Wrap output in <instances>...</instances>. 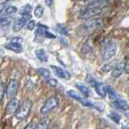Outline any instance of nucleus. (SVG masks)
<instances>
[{
	"instance_id": "obj_1",
	"label": "nucleus",
	"mask_w": 129,
	"mask_h": 129,
	"mask_svg": "<svg viewBox=\"0 0 129 129\" xmlns=\"http://www.w3.org/2000/svg\"><path fill=\"white\" fill-rule=\"evenodd\" d=\"M104 19L102 18H95V19H91L87 21H85L82 25H80L78 31L81 33L82 35H85L87 33H90L94 30H96L98 28L102 27L104 25Z\"/></svg>"
},
{
	"instance_id": "obj_37",
	"label": "nucleus",
	"mask_w": 129,
	"mask_h": 129,
	"mask_svg": "<svg viewBox=\"0 0 129 129\" xmlns=\"http://www.w3.org/2000/svg\"><path fill=\"white\" fill-rule=\"evenodd\" d=\"M122 129H129L128 126H122Z\"/></svg>"
},
{
	"instance_id": "obj_18",
	"label": "nucleus",
	"mask_w": 129,
	"mask_h": 129,
	"mask_svg": "<svg viewBox=\"0 0 129 129\" xmlns=\"http://www.w3.org/2000/svg\"><path fill=\"white\" fill-rule=\"evenodd\" d=\"M50 118L49 117H44L42 118L37 124H36V129H48L50 125Z\"/></svg>"
},
{
	"instance_id": "obj_5",
	"label": "nucleus",
	"mask_w": 129,
	"mask_h": 129,
	"mask_svg": "<svg viewBox=\"0 0 129 129\" xmlns=\"http://www.w3.org/2000/svg\"><path fill=\"white\" fill-rule=\"evenodd\" d=\"M58 103H59L58 97H56V96L50 97V98L45 102V104L42 106V108H41V110H40V113H41L42 115H48V114L51 113L54 108L57 107Z\"/></svg>"
},
{
	"instance_id": "obj_26",
	"label": "nucleus",
	"mask_w": 129,
	"mask_h": 129,
	"mask_svg": "<svg viewBox=\"0 0 129 129\" xmlns=\"http://www.w3.org/2000/svg\"><path fill=\"white\" fill-rule=\"evenodd\" d=\"M116 63L115 62H109V63H107V64L103 65V67L101 68V71L103 72H109V71H113L114 70V68L116 67Z\"/></svg>"
},
{
	"instance_id": "obj_36",
	"label": "nucleus",
	"mask_w": 129,
	"mask_h": 129,
	"mask_svg": "<svg viewBox=\"0 0 129 129\" xmlns=\"http://www.w3.org/2000/svg\"><path fill=\"white\" fill-rule=\"evenodd\" d=\"M125 116H126V117H127V118L129 119V112H127V113L125 114Z\"/></svg>"
},
{
	"instance_id": "obj_28",
	"label": "nucleus",
	"mask_w": 129,
	"mask_h": 129,
	"mask_svg": "<svg viewBox=\"0 0 129 129\" xmlns=\"http://www.w3.org/2000/svg\"><path fill=\"white\" fill-rule=\"evenodd\" d=\"M92 108L96 109L99 112H103L105 110V106H104L103 103H100V102H93L92 103Z\"/></svg>"
},
{
	"instance_id": "obj_35",
	"label": "nucleus",
	"mask_w": 129,
	"mask_h": 129,
	"mask_svg": "<svg viewBox=\"0 0 129 129\" xmlns=\"http://www.w3.org/2000/svg\"><path fill=\"white\" fill-rule=\"evenodd\" d=\"M46 2V5L48 7H51L52 5V3H53V0H45Z\"/></svg>"
},
{
	"instance_id": "obj_16",
	"label": "nucleus",
	"mask_w": 129,
	"mask_h": 129,
	"mask_svg": "<svg viewBox=\"0 0 129 129\" xmlns=\"http://www.w3.org/2000/svg\"><path fill=\"white\" fill-rule=\"evenodd\" d=\"M5 48L10 50V51H13L15 52H21L22 51V47L20 45V43H16V42H9L5 45Z\"/></svg>"
},
{
	"instance_id": "obj_27",
	"label": "nucleus",
	"mask_w": 129,
	"mask_h": 129,
	"mask_svg": "<svg viewBox=\"0 0 129 129\" xmlns=\"http://www.w3.org/2000/svg\"><path fill=\"white\" fill-rule=\"evenodd\" d=\"M43 13H44V9H43V7L40 6V5H38L35 8V10H34V15H35L36 18H41L43 16Z\"/></svg>"
},
{
	"instance_id": "obj_32",
	"label": "nucleus",
	"mask_w": 129,
	"mask_h": 129,
	"mask_svg": "<svg viewBox=\"0 0 129 129\" xmlns=\"http://www.w3.org/2000/svg\"><path fill=\"white\" fill-rule=\"evenodd\" d=\"M124 72L126 74H129V55L127 56L126 60H125V67H124Z\"/></svg>"
},
{
	"instance_id": "obj_7",
	"label": "nucleus",
	"mask_w": 129,
	"mask_h": 129,
	"mask_svg": "<svg viewBox=\"0 0 129 129\" xmlns=\"http://www.w3.org/2000/svg\"><path fill=\"white\" fill-rule=\"evenodd\" d=\"M87 81H88V83L95 88V91H96L97 94H98L99 96L103 97V98L106 96L107 90H106V86H105L103 84L97 82L96 80H95L94 78H92L91 76H88V77H87Z\"/></svg>"
},
{
	"instance_id": "obj_24",
	"label": "nucleus",
	"mask_w": 129,
	"mask_h": 129,
	"mask_svg": "<svg viewBox=\"0 0 129 129\" xmlns=\"http://www.w3.org/2000/svg\"><path fill=\"white\" fill-rule=\"evenodd\" d=\"M56 30H57L58 33L61 34V35H64V36H68V35H69V30L67 29L66 26L62 25V24H57Z\"/></svg>"
},
{
	"instance_id": "obj_9",
	"label": "nucleus",
	"mask_w": 129,
	"mask_h": 129,
	"mask_svg": "<svg viewBox=\"0 0 129 129\" xmlns=\"http://www.w3.org/2000/svg\"><path fill=\"white\" fill-rule=\"evenodd\" d=\"M31 19V15H28V16H21L19 19H17V21L15 22L14 24V31L15 32H18L19 30H21L23 28V26L27 25V23L30 21Z\"/></svg>"
},
{
	"instance_id": "obj_17",
	"label": "nucleus",
	"mask_w": 129,
	"mask_h": 129,
	"mask_svg": "<svg viewBox=\"0 0 129 129\" xmlns=\"http://www.w3.org/2000/svg\"><path fill=\"white\" fill-rule=\"evenodd\" d=\"M76 87L80 90V92H81L84 97H88L90 95V89L88 88V86H86L84 84L77 83V84H76Z\"/></svg>"
},
{
	"instance_id": "obj_19",
	"label": "nucleus",
	"mask_w": 129,
	"mask_h": 129,
	"mask_svg": "<svg viewBox=\"0 0 129 129\" xmlns=\"http://www.w3.org/2000/svg\"><path fill=\"white\" fill-rule=\"evenodd\" d=\"M35 54H36V57L38 58L40 61H42V62H47L48 61V56H47L45 51L43 49L37 50L35 52Z\"/></svg>"
},
{
	"instance_id": "obj_13",
	"label": "nucleus",
	"mask_w": 129,
	"mask_h": 129,
	"mask_svg": "<svg viewBox=\"0 0 129 129\" xmlns=\"http://www.w3.org/2000/svg\"><path fill=\"white\" fill-rule=\"evenodd\" d=\"M113 104H114V106L117 108V109H119V110L121 111H124V112H126V111L129 110V104L125 101V100H123V99H120V98H117L116 100H114L113 101Z\"/></svg>"
},
{
	"instance_id": "obj_2",
	"label": "nucleus",
	"mask_w": 129,
	"mask_h": 129,
	"mask_svg": "<svg viewBox=\"0 0 129 129\" xmlns=\"http://www.w3.org/2000/svg\"><path fill=\"white\" fill-rule=\"evenodd\" d=\"M103 12V9H99V8H89V7H85L84 9H82L80 11V13L78 14V18L80 19H91V18H94L98 16L99 14Z\"/></svg>"
},
{
	"instance_id": "obj_22",
	"label": "nucleus",
	"mask_w": 129,
	"mask_h": 129,
	"mask_svg": "<svg viewBox=\"0 0 129 129\" xmlns=\"http://www.w3.org/2000/svg\"><path fill=\"white\" fill-rule=\"evenodd\" d=\"M49 30V27L47 25H44V24H39L38 27H37V30H36V35H44L45 36L46 32Z\"/></svg>"
},
{
	"instance_id": "obj_38",
	"label": "nucleus",
	"mask_w": 129,
	"mask_h": 129,
	"mask_svg": "<svg viewBox=\"0 0 129 129\" xmlns=\"http://www.w3.org/2000/svg\"><path fill=\"white\" fill-rule=\"evenodd\" d=\"M7 1H14V0H7Z\"/></svg>"
},
{
	"instance_id": "obj_4",
	"label": "nucleus",
	"mask_w": 129,
	"mask_h": 129,
	"mask_svg": "<svg viewBox=\"0 0 129 129\" xmlns=\"http://www.w3.org/2000/svg\"><path fill=\"white\" fill-rule=\"evenodd\" d=\"M117 47L115 42H108L106 43L102 51V57L104 60H110L116 54Z\"/></svg>"
},
{
	"instance_id": "obj_15",
	"label": "nucleus",
	"mask_w": 129,
	"mask_h": 129,
	"mask_svg": "<svg viewBox=\"0 0 129 129\" xmlns=\"http://www.w3.org/2000/svg\"><path fill=\"white\" fill-rule=\"evenodd\" d=\"M18 9L15 6H7L6 9L1 12V18H7L10 19V17H13L15 14L17 13Z\"/></svg>"
},
{
	"instance_id": "obj_11",
	"label": "nucleus",
	"mask_w": 129,
	"mask_h": 129,
	"mask_svg": "<svg viewBox=\"0 0 129 129\" xmlns=\"http://www.w3.org/2000/svg\"><path fill=\"white\" fill-rule=\"evenodd\" d=\"M51 68H52V70L53 71V73H54L58 78H60V79L68 80V79H70V77H71V76H70V73H69L68 71H66L65 69H63V68H61V67L52 65Z\"/></svg>"
},
{
	"instance_id": "obj_12",
	"label": "nucleus",
	"mask_w": 129,
	"mask_h": 129,
	"mask_svg": "<svg viewBox=\"0 0 129 129\" xmlns=\"http://www.w3.org/2000/svg\"><path fill=\"white\" fill-rule=\"evenodd\" d=\"M19 107V102L17 98H13L10 100V102L8 103L6 107V114L7 115H13L15 113H17V111Z\"/></svg>"
},
{
	"instance_id": "obj_30",
	"label": "nucleus",
	"mask_w": 129,
	"mask_h": 129,
	"mask_svg": "<svg viewBox=\"0 0 129 129\" xmlns=\"http://www.w3.org/2000/svg\"><path fill=\"white\" fill-rule=\"evenodd\" d=\"M35 25H36V22H35L34 20H30V21L27 23L26 28H27L28 30H33V29L35 28Z\"/></svg>"
},
{
	"instance_id": "obj_14",
	"label": "nucleus",
	"mask_w": 129,
	"mask_h": 129,
	"mask_svg": "<svg viewBox=\"0 0 129 129\" xmlns=\"http://www.w3.org/2000/svg\"><path fill=\"white\" fill-rule=\"evenodd\" d=\"M124 67H125V63L124 62H118L116 63V67L114 68V70L112 71V76L113 78H119L121 76V74L124 71Z\"/></svg>"
},
{
	"instance_id": "obj_23",
	"label": "nucleus",
	"mask_w": 129,
	"mask_h": 129,
	"mask_svg": "<svg viewBox=\"0 0 129 129\" xmlns=\"http://www.w3.org/2000/svg\"><path fill=\"white\" fill-rule=\"evenodd\" d=\"M106 90H107V94L109 95L111 99L114 101V100H116L118 97H117V94H116V92L111 86H106Z\"/></svg>"
},
{
	"instance_id": "obj_21",
	"label": "nucleus",
	"mask_w": 129,
	"mask_h": 129,
	"mask_svg": "<svg viewBox=\"0 0 129 129\" xmlns=\"http://www.w3.org/2000/svg\"><path fill=\"white\" fill-rule=\"evenodd\" d=\"M108 116L110 117V118L113 120V121H114V122L116 123V124H118V123H119V121H120V118H121L120 115H119V114H117L116 112H111L110 114L108 115Z\"/></svg>"
},
{
	"instance_id": "obj_25",
	"label": "nucleus",
	"mask_w": 129,
	"mask_h": 129,
	"mask_svg": "<svg viewBox=\"0 0 129 129\" xmlns=\"http://www.w3.org/2000/svg\"><path fill=\"white\" fill-rule=\"evenodd\" d=\"M38 73L42 76V77L45 78L46 80L51 79V72L49 71L48 69H46V68H39Z\"/></svg>"
},
{
	"instance_id": "obj_8",
	"label": "nucleus",
	"mask_w": 129,
	"mask_h": 129,
	"mask_svg": "<svg viewBox=\"0 0 129 129\" xmlns=\"http://www.w3.org/2000/svg\"><path fill=\"white\" fill-rule=\"evenodd\" d=\"M67 95L70 96L71 98H73L74 100H76V101H78V102H80L82 105H84V106H85V107H92V102H89L86 98L82 97L75 90H72V89L71 90H68L67 91Z\"/></svg>"
},
{
	"instance_id": "obj_20",
	"label": "nucleus",
	"mask_w": 129,
	"mask_h": 129,
	"mask_svg": "<svg viewBox=\"0 0 129 129\" xmlns=\"http://www.w3.org/2000/svg\"><path fill=\"white\" fill-rule=\"evenodd\" d=\"M31 11H32V6L30 4H26V5H24V6L20 9L19 14L21 16H28V15H30Z\"/></svg>"
},
{
	"instance_id": "obj_3",
	"label": "nucleus",
	"mask_w": 129,
	"mask_h": 129,
	"mask_svg": "<svg viewBox=\"0 0 129 129\" xmlns=\"http://www.w3.org/2000/svg\"><path fill=\"white\" fill-rule=\"evenodd\" d=\"M32 108V102L29 99L23 100V102L19 105V109L16 113V117L19 119H23L28 116L29 112Z\"/></svg>"
},
{
	"instance_id": "obj_33",
	"label": "nucleus",
	"mask_w": 129,
	"mask_h": 129,
	"mask_svg": "<svg viewBox=\"0 0 129 129\" xmlns=\"http://www.w3.org/2000/svg\"><path fill=\"white\" fill-rule=\"evenodd\" d=\"M45 37H47V38L53 39V38H55V35H54V34H52V33L49 32V31H47V32H46V34H45Z\"/></svg>"
},
{
	"instance_id": "obj_29",
	"label": "nucleus",
	"mask_w": 129,
	"mask_h": 129,
	"mask_svg": "<svg viewBox=\"0 0 129 129\" xmlns=\"http://www.w3.org/2000/svg\"><path fill=\"white\" fill-rule=\"evenodd\" d=\"M11 24V19L7 18H1V26L2 28H7Z\"/></svg>"
},
{
	"instance_id": "obj_34",
	"label": "nucleus",
	"mask_w": 129,
	"mask_h": 129,
	"mask_svg": "<svg viewBox=\"0 0 129 129\" xmlns=\"http://www.w3.org/2000/svg\"><path fill=\"white\" fill-rule=\"evenodd\" d=\"M25 129H36V124L35 123H29L27 126L25 127Z\"/></svg>"
},
{
	"instance_id": "obj_10",
	"label": "nucleus",
	"mask_w": 129,
	"mask_h": 129,
	"mask_svg": "<svg viewBox=\"0 0 129 129\" xmlns=\"http://www.w3.org/2000/svg\"><path fill=\"white\" fill-rule=\"evenodd\" d=\"M84 4L89 8H99L103 9L104 7L108 6L109 0H84Z\"/></svg>"
},
{
	"instance_id": "obj_31",
	"label": "nucleus",
	"mask_w": 129,
	"mask_h": 129,
	"mask_svg": "<svg viewBox=\"0 0 129 129\" xmlns=\"http://www.w3.org/2000/svg\"><path fill=\"white\" fill-rule=\"evenodd\" d=\"M48 84H50L51 86H56L58 83H57V80H55V79H52V78H51V79H49V80H48Z\"/></svg>"
},
{
	"instance_id": "obj_6",
	"label": "nucleus",
	"mask_w": 129,
	"mask_h": 129,
	"mask_svg": "<svg viewBox=\"0 0 129 129\" xmlns=\"http://www.w3.org/2000/svg\"><path fill=\"white\" fill-rule=\"evenodd\" d=\"M18 89H19V81L16 79H12L6 86V97L10 100L15 98Z\"/></svg>"
}]
</instances>
